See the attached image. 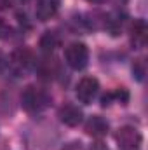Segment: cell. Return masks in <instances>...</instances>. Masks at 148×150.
I'll list each match as a JSON object with an SVG mask.
<instances>
[{
    "mask_svg": "<svg viewBox=\"0 0 148 150\" xmlns=\"http://www.w3.org/2000/svg\"><path fill=\"white\" fill-rule=\"evenodd\" d=\"M21 103L28 112L32 113L44 112L51 105V94L45 89H40V87H35V86H28L21 94Z\"/></svg>",
    "mask_w": 148,
    "mask_h": 150,
    "instance_id": "6da1fadb",
    "label": "cell"
},
{
    "mask_svg": "<svg viewBox=\"0 0 148 150\" xmlns=\"http://www.w3.org/2000/svg\"><path fill=\"white\" fill-rule=\"evenodd\" d=\"M65 59L73 70H82L89 61V49L82 42H73L65 49Z\"/></svg>",
    "mask_w": 148,
    "mask_h": 150,
    "instance_id": "7a4b0ae2",
    "label": "cell"
},
{
    "mask_svg": "<svg viewBox=\"0 0 148 150\" xmlns=\"http://www.w3.org/2000/svg\"><path fill=\"white\" fill-rule=\"evenodd\" d=\"M98 91H99L98 80H96L94 77H84V79L78 82V86H77V98H78L80 103L89 105V103L96 98Z\"/></svg>",
    "mask_w": 148,
    "mask_h": 150,
    "instance_id": "3957f363",
    "label": "cell"
},
{
    "mask_svg": "<svg viewBox=\"0 0 148 150\" xmlns=\"http://www.w3.org/2000/svg\"><path fill=\"white\" fill-rule=\"evenodd\" d=\"M117 142L120 150H140L141 145V134L134 127H122L117 133Z\"/></svg>",
    "mask_w": 148,
    "mask_h": 150,
    "instance_id": "277c9868",
    "label": "cell"
},
{
    "mask_svg": "<svg viewBox=\"0 0 148 150\" xmlns=\"http://www.w3.org/2000/svg\"><path fill=\"white\" fill-rule=\"evenodd\" d=\"M148 28L147 23L143 19H136L131 26V42L136 49H141L147 45V38H148Z\"/></svg>",
    "mask_w": 148,
    "mask_h": 150,
    "instance_id": "5b68a950",
    "label": "cell"
},
{
    "mask_svg": "<svg viewBox=\"0 0 148 150\" xmlns=\"http://www.w3.org/2000/svg\"><path fill=\"white\" fill-rule=\"evenodd\" d=\"M59 9V0H38L35 7V16L40 21H47L52 16H56Z\"/></svg>",
    "mask_w": 148,
    "mask_h": 150,
    "instance_id": "8992f818",
    "label": "cell"
},
{
    "mask_svg": "<svg viewBox=\"0 0 148 150\" xmlns=\"http://www.w3.org/2000/svg\"><path fill=\"white\" fill-rule=\"evenodd\" d=\"M85 133L91 134V136H94V138H103L108 133V122L103 117L94 115V117H91L85 122Z\"/></svg>",
    "mask_w": 148,
    "mask_h": 150,
    "instance_id": "52a82bcc",
    "label": "cell"
},
{
    "mask_svg": "<svg viewBox=\"0 0 148 150\" xmlns=\"http://www.w3.org/2000/svg\"><path fill=\"white\" fill-rule=\"evenodd\" d=\"M59 119H61V122H65L66 126H78L80 124V120H82V110L78 108V107H75V105H65V107H61L59 108Z\"/></svg>",
    "mask_w": 148,
    "mask_h": 150,
    "instance_id": "ba28073f",
    "label": "cell"
},
{
    "mask_svg": "<svg viewBox=\"0 0 148 150\" xmlns=\"http://www.w3.org/2000/svg\"><path fill=\"white\" fill-rule=\"evenodd\" d=\"M11 67L14 68V72L21 74V72H26L30 67H32V54L25 49H19L12 54L11 58Z\"/></svg>",
    "mask_w": 148,
    "mask_h": 150,
    "instance_id": "9c48e42d",
    "label": "cell"
},
{
    "mask_svg": "<svg viewBox=\"0 0 148 150\" xmlns=\"http://www.w3.org/2000/svg\"><path fill=\"white\" fill-rule=\"evenodd\" d=\"M58 45H59V37L54 32H45L40 38V47L44 52H52Z\"/></svg>",
    "mask_w": 148,
    "mask_h": 150,
    "instance_id": "30bf717a",
    "label": "cell"
},
{
    "mask_svg": "<svg viewBox=\"0 0 148 150\" xmlns=\"http://www.w3.org/2000/svg\"><path fill=\"white\" fill-rule=\"evenodd\" d=\"M134 75L140 79V80H143V77H145V61L143 59H138L136 63H134Z\"/></svg>",
    "mask_w": 148,
    "mask_h": 150,
    "instance_id": "8fae6325",
    "label": "cell"
},
{
    "mask_svg": "<svg viewBox=\"0 0 148 150\" xmlns=\"http://www.w3.org/2000/svg\"><path fill=\"white\" fill-rule=\"evenodd\" d=\"M11 32V28L7 26V23L0 18V38H4V37H7V33Z\"/></svg>",
    "mask_w": 148,
    "mask_h": 150,
    "instance_id": "7c38bea8",
    "label": "cell"
},
{
    "mask_svg": "<svg viewBox=\"0 0 148 150\" xmlns=\"http://www.w3.org/2000/svg\"><path fill=\"white\" fill-rule=\"evenodd\" d=\"M87 150H108V149H106V145H105V143L98 142V143H92V145H91Z\"/></svg>",
    "mask_w": 148,
    "mask_h": 150,
    "instance_id": "4fadbf2b",
    "label": "cell"
},
{
    "mask_svg": "<svg viewBox=\"0 0 148 150\" xmlns=\"http://www.w3.org/2000/svg\"><path fill=\"white\" fill-rule=\"evenodd\" d=\"M11 5V0H0V11H4V9H7Z\"/></svg>",
    "mask_w": 148,
    "mask_h": 150,
    "instance_id": "5bb4252c",
    "label": "cell"
},
{
    "mask_svg": "<svg viewBox=\"0 0 148 150\" xmlns=\"http://www.w3.org/2000/svg\"><path fill=\"white\" fill-rule=\"evenodd\" d=\"M89 2H92V4H99V2H103V0H89Z\"/></svg>",
    "mask_w": 148,
    "mask_h": 150,
    "instance_id": "9a60e30c",
    "label": "cell"
},
{
    "mask_svg": "<svg viewBox=\"0 0 148 150\" xmlns=\"http://www.w3.org/2000/svg\"><path fill=\"white\" fill-rule=\"evenodd\" d=\"M21 2H30V0H21Z\"/></svg>",
    "mask_w": 148,
    "mask_h": 150,
    "instance_id": "2e32d148",
    "label": "cell"
},
{
    "mask_svg": "<svg viewBox=\"0 0 148 150\" xmlns=\"http://www.w3.org/2000/svg\"><path fill=\"white\" fill-rule=\"evenodd\" d=\"M0 65H2V58H0Z\"/></svg>",
    "mask_w": 148,
    "mask_h": 150,
    "instance_id": "e0dca14e",
    "label": "cell"
}]
</instances>
